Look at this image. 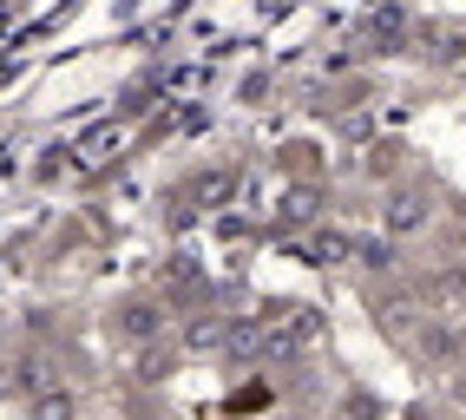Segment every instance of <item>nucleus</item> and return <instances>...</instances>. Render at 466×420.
Masks as SVG:
<instances>
[{
  "label": "nucleus",
  "instance_id": "obj_7",
  "mask_svg": "<svg viewBox=\"0 0 466 420\" xmlns=\"http://www.w3.org/2000/svg\"><path fill=\"white\" fill-rule=\"evenodd\" d=\"M217 342H224V315H198L191 328H184V348H198V355L217 348Z\"/></svg>",
  "mask_w": 466,
  "mask_h": 420
},
{
  "label": "nucleus",
  "instance_id": "obj_4",
  "mask_svg": "<svg viewBox=\"0 0 466 420\" xmlns=\"http://www.w3.org/2000/svg\"><path fill=\"white\" fill-rule=\"evenodd\" d=\"M217 348H230V355H243V362H250V355H263V322H257V315L224 322V342H217Z\"/></svg>",
  "mask_w": 466,
  "mask_h": 420
},
{
  "label": "nucleus",
  "instance_id": "obj_11",
  "mask_svg": "<svg viewBox=\"0 0 466 420\" xmlns=\"http://www.w3.org/2000/svg\"><path fill=\"white\" fill-rule=\"evenodd\" d=\"M349 420H381V401H368V395H355V401H349Z\"/></svg>",
  "mask_w": 466,
  "mask_h": 420
},
{
  "label": "nucleus",
  "instance_id": "obj_5",
  "mask_svg": "<svg viewBox=\"0 0 466 420\" xmlns=\"http://www.w3.org/2000/svg\"><path fill=\"white\" fill-rule=\"evenodd\" d=\"M309 256H316V263H355V244L341 230H322L316 244H309Z\"/></svg>",
  "mask_w": 466,
  "mask_h": 420
},
{
  "label": "nucleus",
  "instance_id": "obj_13",
  "mask_svg": "<svg viewBox=\"0 0 466 420\" xmlns=\"http://www.w3.org/2000/svg\"><path fill=\"white\" fill-rule=\"evenodd\" d=\"M7 387H14V368H0V395H7Z\"/></svg>",
  "mask_w": 466,
  "mask_h": 420
},
{
  "label": "nucleus",
  "instance_id": "obj_9",
  "mask_svg": "<svg viewBox=\"0 0 466 420\" xmlns=\"http://www.w3.org/2000/svg\"><path fill=\"white\" fill-rule=\"evenodd\" d=\"M355 263H368V269H394V244H355Z\"/></svg>",
  "mask_w": 466,
  "mask_h": 420
},
{
  "label": "nucleus",
  "instance_id": "obj_10",
  "mask_svg": "<svg viewBox=\"0 0 466 420\" xmlns=\"http://www.w3.org/2000/svg\"><path fill=\"white\" fill-rule=\"evenodd\" d=\"M381 322H388V328H408V322H414V303H388Z\"/></svg>",
  "mask_w": 466,
  "mask_h": 420
},
{
  "label": "nucleus",
  "instance_id": "obj_1",
  "mask_svg": "<svg viewBox=\"0 0 466 420\" xmlns=\"http://www.w3.org/2000/svg\"><path fill=\"white\" fill-rule=\"evenodd\" d=\"M427 217H433L427 191H414V185L388 191V236H414V230H427Z\"/></svg>",
  "mask_w": 466,
  "mask_h": 420
},
{
  "label": "nucleus",
  "instance_id": "obj_15",
  "mask_svg": "<svg viewBox=\"0 0 466 420\" xmlns=\"http://www.w3.org/2000/svg\"><path fill=\"white\" fill-rule=\"evenodd\" d=\"M335 420H349V414H335Z\"/></svg>",
  "mask_w": 466,
  "mask_h": 420
},
{
  "label": "nucleus",
  "instance_id": "obj_3",
  "mask_svg": "<svg viewBox=\"0 0 466 420\" xmlns=\"http://www.w3.org/2000/svg\"><path fill=\"white\" fill-rule=\"evenodd\" d=\"M118 335L138 342V348H145V342H158V335H165V309H158V303H132L126 315H118Z\"/></svg>",
  "mask_w": 466,
  "mask_h": 420
},
{
  "label": "nucleus",
  "instance_id": "obj_14",
  "mask_svg": "<svg viewBox=\"0 0 466 420\" xmlns=\"http://www.w3.org/2000/svg\"><path fill=\"white\" fill-rule=\"evenodd\" d=\"M453 395H460V401H466V375H460V381H453Z\"/></svg>",
  "mask_w": 466,
  "mask_h": 420
},
{
  "label": "nucleus",
  "instance_id": "obj_12",
  "mask_svg": "<svg viewBox=\"0 0 466 420\" xmlns=\"http://www.w3.org/2000/svg\"><path fill=\"white\" fill-rule=\"evenodd\" d=\"M400 420H433V414H427V407H408V414H400Z\"/></svg>",
  "mask_w": 466,
  "mask_h": 420
},
{
  "label": "nucleus",
  "instance_id": "obj_2",
  "mask_svg": "<svg viewBox=\"0 0 466 420\" xmlns=\"http://www.w3.org/2000/svg\"><path fill=\"white\" fill-rule=\"evenodd\" d=\"M414 348H420V362L447 368L453 355H460V328H447V322H420V328H414Z\"/></svg>",
  "mask_w": 466,
  "mask_h": 420
},
{
  "label": "nucleus",
  "instance_id": "obj_8",
  "mask_svg": "<svg viewBox=\"0 0 466 420\" xmlns=\"http://www.w3.org/2000/svg\"><path fill=\"white\" fill-rule=\"evenodd\" d=\"M171 375V348H158V342H145V355H138V381L145 387H158Z\"/></svg>",
  "mask_w": 466,
  "mask_h": 420
},
{
  "label": "nucleus",
  "instance_id": "obj_6",
  "mask_svg": "<svg viewBox=\"0 0 466 420\" xmlns=\"http://www.w3.org/2000/svg\"><path fill=\"white\" fill-rule=\"evenodd\" d=\"M79 407H73V395H59V387H40L34 395V420H73Z\"/></svg>",
  "mask_w": 466,
  "mask_h": 420
}]
</instances>
